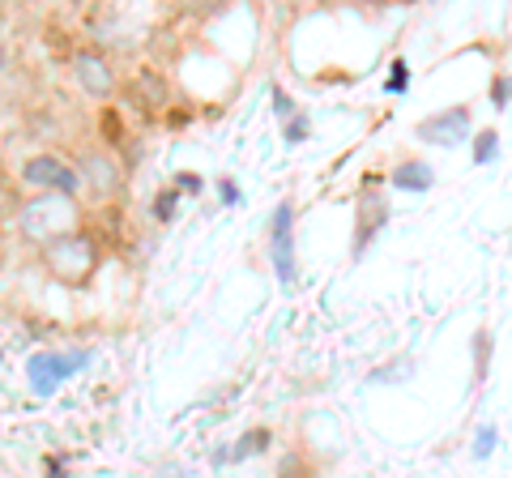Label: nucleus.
<instances>
[{
	"label": "nucleus",
	"instance_id": "1",
	"mask_svg": "<svg viewBox=\"0 0 512 478\" xmlns=\"http://www.w3.org/2000/svg\"><path fill=\"white\" fill-rule=\"evenodd\" d=\"M73 227H77V210L60 193H43L39 201L22 205V231L30 239H39V244H56V239L73 235Z\"/></svg>",
	"mask_w": 512,
	"mask_h": 478
},
{
	"label": "nucleus",
	"instance_id": "2",
	"mask_svg": "<svg viewBox=\"0 0 512 478\" xmlns=\"http://www.w3.org/2000/svg\"><path fill=\"white\" fill-rule=\"evenodd\" d=\"M47 265L64 282H82L94 265V239L90 235H64L56 244H47Z\"/></svg>",
	"mask_w": 512,
	"mask_h": 478
},
{
	"label": "nucleus",
	"instance_id": "3",
	"mask_svg": "<svg viewBox=\"0 0 512 478\" xmlns=\"http://www.w3.org/2000/svg\"><path fill=\"white\" fill-rule=\"evenodd\" d=\"M22 180H26L30 188H43V193L73 197L77 184H82V175H77V171L64 163V158H56V154H35V158H26Z\"/></svg>",
	"mask_w": 512,
	"mask_h": 478
},
{
	"label": "nucleus",
	"instance_id": "4",
	"mask_svg": "<svg viewBox=\"0 0 512 478\" xmlns=\"http://www.w3.org/2000/svg\"><path fill=\"white\" fill-rule=\"evenodd\" d=\"M269 252H274L278 278L291 286L295 282V205H278L274 222H269Z\"/></svg>",
	"mask_w": 512,
	"mask_h": 478
},
{
	"label": "nucleus",
	"instance_id": "5",
	"mask_svg": "<svg viewBox=\"0 0 512 478\" xmlns=\"http://www.w3.org/2000/svg\"><path fill=\"white\" fill-rule=\"evenodd\" d=\"M419 137L431 141V146H444V150L466 146V137H470V111L466 107H448V111H440V116H427L419 124Z\"/></svg>",
	"mask_w": 512,
	"mask_h": 478
},
{
	"label": "nucleus",
	"instance_id": "6",
	"mask_svg": "<svg viewBox=\"0 0 512 478\" xmlns=\"http://www.w3.org/2000/svg\"><path fill=\"white\" fill-rule=\"evenodd\" d=\"M77 368H86V350H73V355L47 350V355L30 359V380H35L39 393H52V389H60V380H69Z\"/></svg>",
	"mask_w": 512,
	"mask_h": 478
},
{
	"label": "nucleus",
	"instance_id": "7",
	"mask_svg": "<svg viewBox=\"0 0 512 478\" xmlns=\"http://www.w3.org/2000/svg\"><path fill=\"white\" fill-rule=\"evenodd\" d=\"M73 77H77V86H82L90 99H107V94L116 90V73H111V65L99 52H77Z\"/></svg>",
	"mask_w": 512,
	"mask_h": 478
},
{
	"label": "nucleus",
	"instance_id": "8",
	"mask_svg": "<svg viewBox=\"0 0 512 478\" xmlns=\"http://www.w3.org/2000/svg\"><path fill=\"white\" fill-rule=\"evenodd\" d=\"M77 175H82V184L90 188L94 197H111V193H120V167H116V158L111 154H86L82 158V167H77Z\"/></svg>",
	"mask_w": 512,
	"mask_h": 478
},
{
	"label": "nucleus",
	"instance_id": "9",
	"mask_svg": "<svg viewBox=\"0 0 512 478\" xmlns=\"http://www.w3.org/2000/svg\"><path fill=\"white\" fill-rule=\"evenodd\" d=\"M384 222H389V205L376 201V197H363V205H359V227H355V257H363L367 244L380 235Z\"/></svg>",
	"mask_w": 512,
	"mask_h": 478
},
{
	"label": "nucleus",
	"instance_id": "10",
	"mask_svg": "<svg viewBox=\"0 0 512 478\" xmlns=\"http://www.w3.org/2000/svg\"><path fill=\"white\" fill-rule=\"evenodd\" d=\"M389 184L397 188V193H427L431 188V167L427 163H402V167H393Z\"/></svg>",
	"mask_w": 512,
	"mask_h": 478
},
{
	"label": "nucleus",
	"instance_id": "11",
	"mask_svg": "<svg viewBox=\"0 0 512 478\" xmlns=\"http://www.w3.org/2000/svg\"><path fill=\"white\" fill-rule=\"evenodd\" d=\"M495 154H500V137H495V133H478V137H474V163L487 167Z\"/></svg>",
	"mask_w": 512,
	"mask_h": 478
},
{
	"label": "nucleus",
	"instance_id": "12",
	"mask_svg": "<svg viewBox=\"0 0 512 478\" xmlns=\"http://www.w3.org/2000/svg\"><path fill=\"white\" fill-rule=\"evenodd\" d=\"M265 444H269V432H252V436H244V440H239V449H235V461H239V457H252V453H261Z\"/></svg>",
	"mask_w": 512,
	"mask_h": 478
},
{
	"label": "nucleus",
	"instance_id": "13",
	"mask_svg": "<svg viewBox=\"0 0 512 478\" xmlns=\"http://www.w3.org/2000/svg\"><path fill=\"white\" fill-rule=\"evenodd\" d=\"M495 440H500V436H495V427H483V432H478V444H474V453H478V457H487Z\"/></svg>",
	"mask_w": 512,
	"mask_h": 478
},
{
	"label": "nucleus",
	"instance_id": "14",
	"mask_svg": "<svg viewBox=\"0 0 512 478\" xmlns=\"http://www.w3.org/2000/svg\"><path fill=\"white\" fill-rule=\"evenodd\" d=\"M154 214H158V218H163V222H167V218L175 214V188H167V193H163V197H158V210H154Z\"/></svg>",
	"mask_w": 512,
	"mask_h": 478
},
{
	"label": "nucleus",
	"instance_id": "15",
	"mask_svg": "<svg viewBox=\"0 0 512 478\" xmlns=\"http://www.w3.org/2000/svg\"><path fill=\"white\" fill-rule=\"evenodd\" d=\"M303 137H308V120L295 116L291 124H286V141H303Z\"/></svg>",
	"mask_w": 512,
	"mask_h": 478
},
{
	"label": "nucleus",
	"instance_id": "16",
	"mask_svg": "<svg viewBox=\"0 0 512 478\" xmlns=\"http://www.w3.org/2000/svg\"><path fill=\"white\" fill-rule=\"evenodd\" d=\"M389 90H397V94H402V90H406V60H397V65H393V77H389Z\"/></svg>",
	"mask_w": 512,
	"mask_h": 478
},
{
	"label": "nucleus",
	"instance_id": "17",
	"mask_svg": "<svg viewBox=\"0 0 512 478\" xmlns=\"http://www.w3.org/2000/svg\"><path fill=\"white\" fill-rule=\"evenodd\" d=\"M274 103H278V116H299V111H295V103L286 99L282 90H274Z\"/></svg>",
	"mask_w": 512,
	"mask_h": 478
},
{
	"label": "nucleus",
	"instance_id": "18",
	"mask_svg": "<svg viewBox=\"0 0 512 478\" xmlns=\"http://www.w3.org/2000/svg\"><path fill=\"white\" fill-rule=\"evenodd\" d=\"M491 99H495V107H504L508 103V82H491Z\"/></svg>",
	"mask_w": 512,
	"mask_h": 478
},
{
	"label": "nucleus",
	"instance_id": "19",
	"mask_svg": "<svg viewBox=\"0 0 512 478\" xmlns=\"http://www.w3.org/2000/svg\"><path fill=\"white\" fill-rule=\"evenodd\" d=\"M180 188H188V193H197L201 180H192V175H180Z\"/></svg>",
	"mask_w": 512,
	"mask_h": 478
},
{
	"label": "nucleus",
	"instance_id": "20",
	"mask_svg": "<svg viewBox=\"0 0 512 478\" xmlns=\"http://www.w3.org/2000/svg\"><path fill=\"white\" fill-rule=\"evenodd\" d=\"M282 478H291V470H282Z\"/></svg>",
	"mask_w": 512,
	"mask_h": 478
},
{
	"label": "nucleus",
	"instance_id": "21",
	"mask_svg": "<svg viewBox=\"0 0 512 478\" xmlns=\"http://www.w3.org/2000/svg\"><path fill=\"white\" fill-rule=\"evenodd\" d=\"M508 94H512V82H508Z\"/></svg>",
	"mask_w": 512,
	"mask_h": 478
}]
</instances>
